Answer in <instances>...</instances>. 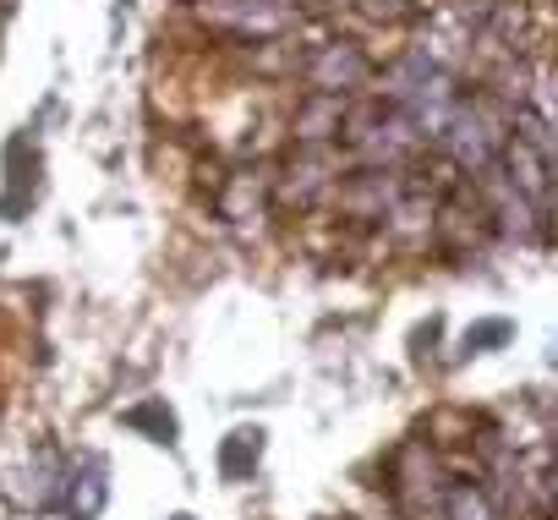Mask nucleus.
Listing matches in <instances>:
<instances>
[{"label":"nucleus","instance_id":"nucleus-7","mask_svg":"<svg viewBox=\"0 0 558 520\" xmlns=\"http://www.w3.org/2000/svg\"><path fill=\"white\" fill-rule=\"evenodd\" d=\"M126 427H137V433H154V444H175V411L165 406V400H143V406H132L126 416H121Z\"/></svg>","mask_w":558,"mask_h":520},{"label":"nucleus","instance_id":"nucleus-10","mask_svg":"<svg viewBox=\"0 0 558 520\" xmlns=\"http://www.w3.org/2000/svg\"><path fill=\"white\" fill-rule=\"evenodd\" d=\"M170 520H192V515H170Z\"/></svg>","mask_w":558,"mask_h":520},{"label":"nucleus","instance_id":"nucleus-5","mask_svg":"<svg viewBox=\"0 0 558 520\" xmlns=\"http://www.w3.org/2000/svg\"><path fill=\"white\" fill-rule=\"evenodd\" d=\"M257 460H263V427H235V433L219 444V471H225L230 482L252 476Z\"/></svg>","mask_w":558,"mask_h":520},{"label":"nucleus","instance_id":"nucleus-1","mask_svg":"<svg viewBox=\"0 0 558 520\" xmlns=\"http://www.w3.org/2000/svg\"><path fill=\"white\" fill-rule=\"evenodd\" d=\"M340 132H345V143L367 159V165H395V159H405L416 143H422V132L411 126V116L389 99V105H362V110H351V116H340Z\"/></svg>","mask_w":558,"mask_h":520},{"label":"nucleus","instance_id":"nucleus-3","mask_svg":"<svg viewBox=\"0 0 558 520\" xmlns=\"http://www.w3.org/2000/svg\"><path fill=\"white\" fill-rule=\"evenodd\" d=\"M367 77H373V61H367L356 45H345V39H340V45H324V50L313 56V66H307V83H313L318 94H335V99L351 94V88H362Z\"/></svg>","mask_w":558,"mask_h":520},{"label":"nucleus","instance_id":"nucleus-9","mask_svg":"<svg viewBox=\"0 0 558 520\" xmlns=\"http://www.w3.org/2000/svg\"><path fill=\"white\" fill-rule=\"evenodd\" d=\"M536 493H542V504H547V515H558V460H547V471H542V482H536Z\"/></svg>","mask_w":558,"mask_h":520},{"label":"nucleus","instance_id":"nucleus-4","mask_svg":"<svg viewBox=\"0 0 558 520\" xmlns=\"http://www.w3.org/2000/svg\"><path fill=\"white\" fill-rule=\"evenodd\" d=\"M61 493H66V509H72L77 520H94V515L105 509V498H110V482H105V460H83L77 471H66Z\"/></svg>","mask_w":558,"mask_h":520},{"label":"nucleus","instance_id":"nucleus-6","mask_svg":"<svg viewBox=\"0 0 558 520\" xmlns=\"http://www.w3.org/2000/svg\"><path fill=\"white\" fill-rule=\"evenodd\" d=\"M444 520H498V509L476 482H454L444 487Z\"/></svg>","mask_w":558,"mask_h":520},{"label":"nucleus","instance_id":"nucleus-8","mask_svg":"<svg viewBox=\"0 0 558 520\" xmlns=\"http://www.w3.org/2000/svg\"><path fill=\"white\" fill-rule=\"evenodd\" d=\"M514 335V324H504V318H493V324H476V329H465V351H482V346H504Z\"/></svg>","mask_w":558,"mask_h":520},{"label":"nucleus","instance_id":"nucleus-2","mask_svg":"<svg viewBox=\"0 0 558 520\" xmlns=\"http://www.w3.org/2000/svg\"><path fill=\"white\" fill-rule=\"evenodd\" d=\"M504 126H498V116L487 110V99H454V110H449V121L438 126V143L449 148V159L460 165V170H471V176H482L493 159H498V148H504Z\"/></svg>","mask_w":558,"mask_h":520}]
</instances>
